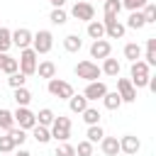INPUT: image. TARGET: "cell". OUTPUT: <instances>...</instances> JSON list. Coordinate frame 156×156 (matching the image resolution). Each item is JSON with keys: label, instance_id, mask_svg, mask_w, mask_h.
<instances>
[{"label": "cell", "instance_id": "6da1fadb", "mask_svg": "<svg viewBox=\"0 0 156 156\" xmlns=\"http://www.w3.org/2000/svg\"><path fill=\"white\" fill-rule=\"evenodd\" d=\"M151 71V66L146 63V61H141V58H136V61H132V68H129V73H132V85L134 88H146V83H149V73Z\"/></svg>", "mask_w": 156, "mask_h": 156}, {"label": "cell", "instance_id": "7a4b0ae2", "mask_svg": "<svg viewBox=\"0 0 156 156\" xmlns=\"http://www.w3.org/2000/svg\"><path fill=\"white\" fill-rule=\"evenodd\" d=\"M37 56H39V54H37L32 46L20 49V58H17V63H20V73H24L27 78L34 76V73H37Z\"/></svg>", "mask_w": 156, "mask_h": 156}, {"label": "cell", "instance_id": "3957f363", "mask_svg": "<svg viewBox=\"0 0 156 156\" xmlns=\"http://www.w3.org/2000/svg\"><path fill=\"white\" fill-rule=\"evenodd\" d=\"M49 132H51V139H56V141H68V136H71V117H63V115L54 117Z\"/></svg>", "mask_w": 156, "mask_h": 156}, {"label": "cell", "instance_id": "277c9868", "mask_svg": "<svg viewBox=\"0 0 156 156\" xmlns=\"http://www.w3.org/2000/svg\"><path fill=\"white\" fill-rule=\"evenodd\" d=\"M73 71H76V76H78V78H83V80H88V83H90V80H98V78L102 76L100 66H98L95 61H90V58H85V61H78Z\"/></svg>", "mask_w": 156, "mask_h": 156}, {"label": "cell", "instance_id": "5b68a950", "mask_svg": "<svg viewBox=\"0 0 156 156\" xmlns=\"http://www.w3.org/2000/svg\"><path fill=\"white\" fill-rule=\"evenodd\" d=\"M54 46V34L49 29H39L37 34H32V49L37 54H49Z\"/></svg>", "mask_w": 156, "mask_h": 156}, {"label": "cell", "instance_id": "8992f818", "mask_svg": "<svg viewBox=\"0 0 156 156\" xmlns=\"http://www.w3.org/2000/svg\"><path fill=\"white\" fill-rule=\"evenodd\" d=\"M49 93L54 95V98H58V100H68L71 95H73V85L68 83V80H61V78H49Z\"/></svg>", "mask_w": 156, "mask_h": 156}, {"label": "cell", "instance_id": "52a82bcc", "mask_svg": "<svg viewBox=\"0 0 156 156\" xmlns=\"http://www.w3.org/2000/svg\"><path fill=\"white\" fill-rule=\"evenodd\" d=\"M71 15H73L76 20H80V22H90V20H95V7H93L90 2H85V0H78V2L71 7Z\"/></svg>", "mask_w": 156, "mask_h": 156}, {"label": "cell", "instance_id": "ba28073f", "mask_svg": "<svg viewBox=\"0 0 156 156\" xmlns=\"http://www.w3.org/2000/svg\"><path fill=\"white\" fill-rule=\"evenodd\" d=\"M102 24H105V37H110V39H122L124 32H127V27L117 17H105Z\"/></svg>", "mask_w": 156, "mask_h": 156}, {"label": "cell", "instance_id": "9c48e42d", "mask_svg": "<svg viewBox=\"0 0 156 156\" xmlns=\"http://www.w3.org/2000/svg\"><path fill=\"white\" fill-rule=\"evenodd\" d=\"M12 117H15V124H20L22 129H32L37 124V117H34V112L29 107H17L12 112Z\"/></svg>", "mask_w": 156, "mask_h": 156}, {"label": "cell", "instance_id": "30bf717a", "mask_svg": "<svg viewBox=\"0 0 156 156\" xmlns=\"http://www.w3.org/2000/svg\"><path fill=\"white\" fill-rule=\"evenodd\" d=\"M117 95L122 98V102H134L136 100V88L132 85L129 78H117Z\"/></svg>", "mask_w": 156, "mask_h": 156}, {"label": "cell", "instance_id": "8fae6325", "mask_svg": "<svg viewBox=\"0 0 156 156\" xmlns=\"http://www.w3.org/2000/svg\"><path fill=\"white\" fill-rule=\"evenodd\" d=\"M10 37H12V46H17V49L32 46V32H29L27 27H20V29L10 32Z\"/></svg>", "mask_w": 156, "mask_h": 156}, {"label": "cell", "instance_id": "7c38bea8", "mask_svg": "<svg viewBox=\"0 0 156 156\" xmlns=\"http://www.w3.org/2000/svg\"><path fill=\"white\" fill-rule=\"evenodd\" d=\"M105 93H107V85H105L102 80H90V83L85 85V90H83V95L88 98V102H90V100H102Z\"/></svg>", "mask_w": 156, "mask_h": 156}, {"label": "cell", "instance_id": "4fadbf2b", "mask_svg": "<svg viewBox=\"0 0 156 156\" xmlns=\"http://www.w3.org/2000/svg\"><path fill=\"white\" fill-rule=\"evenodd\" d=\"M139 149H141V141H139L134 134H124V136L119 139V151H122V154H127V156H134Z\"/></svg>", "mask_w": 156, "mask_h": 156}, {"label": "cell", "instance_id": "5bb4252c", "mask_svg": "<svg viewBox=\"0 0 156 156\" xmlns=\"http://www.w3.org/2000/svg\"><path fill=\"white\" fill-rule=\"evenodd\" d=\"M110 51H112V46H110L107 39H93V44H90V56L93 58H107Z\"/></svg>", "mask_w": 156, "mask_h": 156}, {"label": "cell", "instance_id": "9a60e30c", "mask_svg": "<svg viewBox=\"0 0 156 156\" xmlns=\"http://www.w3.org/2000/svg\"><path fill=\"white\" fill-rule=\"evenodd\" d=\"M100 149L105 156H117L119 154V139L117 136H102L100 139Z\"/></svg>", "mask_w": 156, "mask_h": 156}, {"label": "cell", "instance_id": "2e32d148", "mask_svg": "<svg viewBox=\"0 0 156 156\" xmlns=\"http://www.w3.org/2000/svg\"><path fill=\"white\" fill-rule=\"evenodd\" d=\"M100 71H102V76H112V78H117V76H119V61L107 56V58H102Z\"/></svg>", "mask_w": 156, "mask_h": 156}, {"label": "cell", "instance_id": "e0dca14e", "mask_svg": "<svg viewBox=\"0 0 156 156\" xmlns=\"http://www.w3.org/2000/svg\"><path fill=\"white\" fill-rule=\"evenodd\" d=\"M37 73H39V78H54L56 76V63L54 61H39L37 63Z\"/></svg>", "mask_w": 156, "mask_h": 156}, {"label": "cell", "instance_id": "ac0fdd59", "mask_svg": "<svg viewBox=\"0 0 156 156\" xmlns=\"http://www.w3.org/2000/svg\"><path fill=\"white\" fill-rule=\"evenodd\" d=\"M68 107H71V112L80 115V112L88 107V98H85V95H76V93H73V95L68 98Z\"/></svg>", "mask_w": 156, "mask_h": 156}, {"label": "cell", "instance_id": "d6986e66", "mask_svg": "<svg viewBox=\"0 0 156 156\" xmlns=\"http://www.w3.org/2000/svg\"><path fill=\"white\" fill-rule=\"evenodd\" d=\"M85 32H88V37H90V39H105V24H102V22H98V20H90Z\"/></svg>", "mask_w": 156, "mask_h": 156}, {"label": "cell", "instance_id": "ffe728a7", "mask_svg": "<svg viewBox=\"0 0 156 156\" xmlns=\"http://www.w3.org/2000/svg\"><path fill=\"white\" fill-rule=\"evenodd\" d=\"M80 46H83V39H80L78 34H68V37H63V49H66L68 54L80 51Z\"/></svg>", "mask_w": 156, "mask_h": 156}, {"label": "cell", "instance_id": "44dd1931", "mask_svg": "<svg viewBox=\"0 0 156 156\" xmlns=\"http://www.w3.org/2000/svg\"><path fill=\"white\" fill-rule=\"evenodd\" d=\"M12 98H15L17 107H27V105L32 102V93H29L24 85H22V88H15V95H12Z\"/></svg>", "mask_w": 156, "mask_h": 156}, {"label": "cell", "instance_id": "7402d4cb", "mask_svg": "<svg viewBox=\"0 0 156 156\" xmlns=\"http://www.w3.org/2000/svg\"><path fill=\"white\" fill-rule=\"evenodd\" d=\"M102 105H105L107 110H119V105H122V98L117 95V90H115V93H110V90H107V93L102 95Z\"/></svg>", "mask_w": 156, "mask_h": 156}, {"label": "cell", "instance_id": "603a6c76", "mask_svg": "<svg viewBox=\"0 0 156 156\" xmlns=\"http://www.w3.org/2000/svg\"><path fill=\"white\" fill-rule=\"evenodd\" d=\"M80 115H83V122H85L88 127H90V124H100V110H98V107H90V105H88Z\"/></svg>", "mask_w": 156, "mask_h": 156}, {"label": "cell", "instance_id": "cb8c5ba5", "mask_svg": "<svg viewBox=\"0 0 156 156\" xmlns=\"http://www.w3.org/2000/svg\"><path fill=\"white\" fill-rule=\"evenodd\" d=\"M34 117H37V124H41V127H51V122H54V117H56V115H54V110L41 107V110H39Z\"/></svg>", "mask_w": 156, "mask_h": 156}, {"label": "cell", "instance_id": "d4e9b609", "mask_svg": "<svg viewBox=\"0 0 156 156\" xmlns=\"http://www.w3.org/2000/svg\"><path fill=\"white\" fill-rule=\"evenodd\" d=\"M32 134H34L37 144H46V141H51V132H49V127L34 124V127H32Z\"/></svg>", "mask_w": 156, "mask_h": 156}, {"label": "cell", "instance_id": "484cf974", "mask_svg": "<svg viewBox=\"0 0 156 156\" xmlns=\"http://www.w3.org/2000/svg\"><path fill=\"white\" fill-rule=\"evenodd\" d=\"M146 22H144V15H141V10H134V12H129V20H127V24L124 27H129V29H141Z\"/></svg>", "mask_w": 156, "mask_h": 156}, {"label": "cell", "instance_id": "4316f807", "mask_svg": "<svg viewBox=\"0 0 156 156\" xmlns=\"http://www.w3.org/2000/svg\"><path fill=\"white\" fill-rule=\"evenodd\" d=\"M144 61L149 66H156V37L146 39V54H144Z\"/></svg>", "mask_w": 156, "mask_h": 156}, {"label": "cell", "instance_id": "83f0119b", "mask_svg": "<svg viewBox=\"0 0 156 156\" xmlns=\"http://www.w3.org/2000/svg\"><path fill=\"white\" fill-rule=\"evenodd\" d=\"M7 136L12 139L15 146H22V144L27 141V129H22V127H12V129L7 132Z\"/></svg>", "mask_w": 156, "mask_h": 156}, {"label": "cell", "instance_id": "f1b7e54d", "mask_svg": "<svg viewBox=\"0 0 156 156\" xmlns=\"http://www.w3.org/2000/svg\"><path fill=\"white\" fill-rule=\"evenodd\" d=\"M105 5V17H117L122 12V0H102Z\"/></svg>", "mask_w": 156, "mask_h": 156}, {"label": "cell", "instance_id": "f546056e", "mask_svg": "<svg viewBox=\"0 0 156 156\" xmlns=\"http://www.w3.org/2000/svg\"><path fill=\"white\" fill-rule=\"evenodd\" d=\"M12 127H15V117H12V112L5 110V107H0V129H2V132H10Z\"/></svg>", "mask_w": 156, "mask_h": 156}, {"label": "cell", "instance_id": "4dcf8cb0", "mask_svg": "<svg viewBox=\"0 0 156 156\" xmlns=\"http://www.w3.org/2000/svg\"><path fill=\"white\" fill-rule=\"evenodd\" d=\"M49 20H51V24H58V27H61V24L68 22V12H66L63 7H54L51 15H49Z\"/></svg>", "mask_w": 156, "mask_h": 156}, {"label": "cell", "instance_id": "1f68e13d", "mask_svg": "<svg viewBox=\"0 0 156 156\" xmlns=\"http://www.w3.org/2000/svg\"><path fill=\"white\" fill-rule=\"evenodd\" d=\"M85 136H88V141H90V144H98V141L105 136V129H102L100 124H90V127H88V132H85Z\"/></svg>", "mask_w": 156, "mask_h": 156}, {"label": "cell", "instance_id": "d6a6232c", "mask_svg": "<svg viewBox=\"0 0 156 156\" xmlns=\"http://www.w3.org/2000/svg\"><path fill=\"white\" fill-rule=\"evenodd\" d=\"M124 58H129V61L141 58V46H139V44H134V41L124 44Z\"/></svg>", "mask_w": 156, "mask_h": 156}, {"label": "cell", "instance_id": "836d02e7", "mask_svg": "<svg viewBox=\"0 0 156 156\" xmlns=\"http://www.w3.org/2000/svg\"><path fill=\"white\" fill-rule=\"evenodd\" d=\"M12 46V37H10V29L7 27H0V54H7Z\"/></svg>", "mask_w": 156, "mask_h": 156}, {"label": "cell", "instance_id": "e575fe53", "mask_svg": "<svg viewBox=\"0 0 156 156\" xmlns=\"http://www.w3.org/2000/svg\"><path fill=\"white\" fill-rule=\"evenodd\" d=\"M24 83H27V76H24V73H20V71H15V73H10V76H7V85H10L12 90H15V88H22Z\"/></svg>", "mask_w": 156, "mask_h": 156}, {"label": "cell", "instance_id": "d590c367", "mask_svg": "<svg viewBox=\"0 0 156 156\" xmlns=\"http://www.w3.org/2000/svg\"><path fill=\"white\" fill-rule=\"evenodd\" d=\"M141 15H144V22H146V24H154V22H156V5H154V2H146V5L141 7Z\"/></svg>", "mask_w": 156, "mask_h": 156}, {"label": "cell", "instance_id": "8d00e7d4", "mask_svg": "<svg viewBox=\"0 0 156 156\" xmlns=\"http://www.w3.org/2000/svg\"><path fill=\"white\" fill-rule=\"evenodd\" d=\"M56 156H76V146L68 144V141H61L56 146Z\"/></svg>", "mask_w": 156, "mask_h": 156}, {"label": "cell", "instance_id": "74e56055", "mask_svg": "<svg viewBox=\"0 0 156 156\" xmlns=\"http://www.w3.org/2000/svg\"><path fill=\"white\" fill-rule=\"evenodd\" d=\"M76 156H93V144L85 139V141H78L76 146Z\"/></svg>", "mask_w": 156, "mask_h": 156}, {"label": "cell", "instance_id": "f35d334b", "mask_svg": "<svg viewBox=\"0 0 156 156\" xmlns=\"http://www.w3.org/2000/svg\"><path fill=\"white\" fill-rule=\"evenodd\" d=\"M15 149H17V146L12 144V139H10L7 134H5V136H0V154H12Z\"/></svg>", "mask_w": 156, "mask_h": 156}, {"label": "cell", "instance_id": "ab89813d", "mask_svg": "<svg viewBox=\"0 0 156 156\" xmlns=\"http://www.w3.org/2000/svg\"><path fill=\"white\" fill-rule=\"evenodd\" d=\"M146 2L149 0H122V7H127L129 12H134V10H141Z\"/></svg>", "mask_w": 156, "mask_h": 156}, {"label": "cell", "instance_id": "60d3db41", "mask_svg": "<svg viewBox=\"0 0 156 156\" xmlns=\"http://www.w3.org/2000/svg\"><path fill=\"white\" fill-rule=\"evenodd\" d=\"M49 2H51L54 7H63V2H66V0H49Z\"/></svg>", "mask_w": 156, "mask_h": 156}, {"label": "cell", "instance_id": "b9f144b4", "mask_svg": "<svg viewBox=\"0 0 156 156\" xmlns=\"http://www.w3.org/2000/svg\"><path fill=\"white\" fill-rule=\"evenodd\" d=\"M15 156H32V154H29V151H27V149H20V151H17V154H15Z\"/></svg>", "mask_w": 156, "mask_h": 156}, {"label": "cell", "instance_id": "7bdbcfd3", "mask_svg": "<svg viewBox=\"0 0 156 156\" xmlns=\"http://www.w3.org/2000/svg\"><path fill=\"white\" fill-rule=\"evenodd\" d=\"M0 156H10V154H0Z\"/></svg>", "mask_w": 156, "mask_h": 156}]
</instances>
